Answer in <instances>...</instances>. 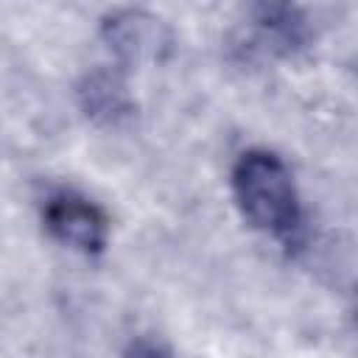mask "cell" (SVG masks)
<instances>
[{
  "mask_svg": "<svg viewBox=\"0 0 358 358\" xmlns=\"http://www.w3.org/2000/svg\"><path fill=\"white\" fill-rule=\"evenodd\" d=\"M45 229L67 249L98 257L109 243V218L106 213L84 193L73 187H56L42 201Z\"/></svg>",
  "mask_w": 358,
  "mask_h": 358,
  "instance_id": "2",
  "label": "cell"
},
{
  "mask_svg": "<svg viewBox=\"0 0 358 358\" xmlns=\"http://www.w3.org/2000/svg\"><path fill=\"white\" fill-rule=\"evenodd\" d=\"M78 106L81 112L95 120L98 126H109L117 129L126 120H131L134 115V101L123 84L120 76L109 73V70H92L81 78L78 90Z\"/></svg>",
  "mask_w": 358,
  "mask_h": 358,
  "instance_id": "4",
  "label": "cell"
},
{
  "mask_svg": "<svg viewBox=\"0 0 358 358\" xmlns=\"http://www.w3.org/2000/svg\"><path fill=\"white\" fill-rule=\"evenodd\" d=\"M232 196L243 218L294 252L305 241V213L294 173L280 154L268 148H249L232 165Z\"/></svg>",
  "mask_w": 358,
  "mask_h": 358,
  "instance_id": "1",
  "label": "cell"
},
{
  "mask_svg": "<svg viewBox=\"0 0 358 358\" xmlns=\"http://www.w3.org/2000/svg\"><path fill=\"white\" fill-rule=\"evenodd\" d=\"M123 358H179V355H176L168 344H162V341H157V338L140 336V338H131V341L126 344Z\"/></svg>",
  "mask_w": 358,
  "mask_h": 358,
  "instance_id": "5",
  "label": "cell"
},
{
  "mask_svg": "<svg viewBox=\"0 0 358 358\" xmlns=\"http://www.w3.org/2000/svg\"><path fill=\"white\" fill-rule=\"evenodd\" d=\"M252 25L260 45L277 56H294L313 39L310 20L302 8L288 3H260L252 8Z\"/></svg>",
  "mask_w": 358,
  "mask_h": 358,
  "instance_id": "3",
  "label": "cell"
}]
</instances>
